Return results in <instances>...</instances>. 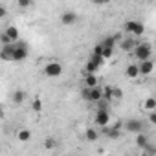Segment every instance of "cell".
<instances>
[{"label": "cell", "instance_id": "cell-16", "mask_svg": "<svg viewBox=\"0 0 156 156\" xmlns=\"http://www.w3.org/2000/svg\"><path fill=\"white\" fill-rule=\"evenodd\" d=\"M85 85H87V87H96V85H99V81H98V73H87V77H85Z\"/></svg>", "mask_w": 156, "mask_h": 156}, {"label": "cell", "instance_id": "cell-19", "mask_svg": "<svg viewBox=\"0 0 156 156\" xmlns=\"http://www.w3.org/2000/svg\"><path fill=\"white\" fill-rule=\"evenodd\" d=\"M143 108H145L147 112L156 110V99H154V98H147V99L143 101Z\"/></svg>", "mask_w": 156, "mask_h": 156}, {"label": "cell", "instance_id": "cell-18", "mask_svg": "<svg viewBox=\"0 0 156 156\" xmlns=\"http://www.w3.org/2000/svg\"><path fill=\"white\" fill-rule=\"evenodd\" d=\"M85 138H87L88 141H98L99 134H98V130H96L94 127H88V129H87V132H85Z\"/></svg>", "mask_w": 156, "mask_h": 156}, {"label": "cell", "instance_id": "cell-27", "mask_svg": "<svg viewBox=\"0 0 156 156\" xmlns=\"http://www.w3.org/2000/svg\"><path fill=\"white\" fill-rule=\"evenodd\" d=\"M121 98H123V92L119 88H114L112 90V99H121Z\"/></svg>", "mask_w": 156, "mask_h": 156}, {"label": "cell", "instance_id": "cell-20", "mask_svg": "<svg viewBox=\"0 0 156 156\" xmlns=\"http://www.w3.org/2000/svg\"><path fill=\"white\" fill-rule=\"evenodd\" d=\"M101 46H103V44H101ZM112 53H114V48H110V46H103V50H101V57H103V59H110Z\"/></svg>", "mask_w": 156, "mask_h": 156}, {"label": "cell", "instance_id": "cell-1", "mask_svg": "<svg viewBox=\"0 0 156 156\" xmlns=\"http://www.w3.org/2000/svg\"><path fill=\"white\" fill-rule=\"evenodd\" d=\"M130 53H132L138 61H145V59H151V55H152V48H151L149 42H136V46L132 48Z\"/></svg>", "mask_w": 156, "mask_h": 156}, {"label": "cell", "instance_id": "cell-15", "mask_svg": "<svg viewBox=\"0 0 156 156\" xmlns=\"http://www.w3.org/2000/svg\"><path fill=\"white\" fill-rule=\"evenodd\" d=\"M147 143H149V138H147V134H143V132H136V145H138L140 149H143Z\"/></svg>", "mask_w": 156, "mask_h": 156}, {"label": "cell", "instance_id": "cell-33", "mask_svg": "<svg viewBox=\"0 0 156 156\" xmlns=\"http://www.w3.org/2000/svg\"><path fill=\"white\" fill-rule=\"evenodd\" d=\"M101 50H103V46H101V44H98V46L94 48V55H101Z\"/></svg>", "mask_w": 156, "mask_h": 156}, {"label": "cell", "instance_id": "cell-26", "mask_svg": "<svg viewBox=\"0 0 156 156\" xmlns=\"http://www.w3.org/2000/svg\"><path fill=\"white\" fill-rule=\"evenodd\" d=\"M143 152H145V154H154V152H156V147H154V145L149 141V143L143 147Z\"/></svg>", "mask_w": 156, "mask_h": 156}, {"label": "cell", "instance_id": "cell-21", "mask_svg": "<svg viewBox=\"0 0 156 156\" xmlns=\"http://www.w3.org/2000/svg\"><path fill=\"white\" fill-rule=\"evenodd\" d=\"M30 138H31V132L30 130H26V129L19 130V140L20 141H30Z\"/></svg>", "mask_w": 156, "mask_h": 156}, {"label": "cell", "instance_id": "cell-30", "mask_svg": "<svg viewBox=\"0 0 156 156\" xmlns=\"http://www.w3.org/2000/svg\"><path fill=\"white\" fill-rule=\"evenodd\" d=\"M149 121H151V125H156V112L154 110L149 112Z\"/></svg>", "mask_w": 156, "mask_h": 156}, {"label": "cell", "instance_id": "cell-14", "mask_svg": "<svg viewBox=\"0 0 156 156\" xmlns=\"http://www.w3.org/2000/svg\"><path fill=\"white\" fill-rule=\"evenodd\" d=\"M99 66H101V64H98L94 59H90V61L87 62V66H85V72H87V73H98V72H99Z\"/></svg>", "mask_w": 156, "mask_h": 156}, {"label": "cell", "instance_id": "cell-3", "mask_svg": "<svg viewBox=\"0 0 156 156\" xmlns=\"http://www.w3.org/2000/svg\"><path fill=\"white\" fill-rule=\"evenodd\" d=\"M94 121H96L98 127H107V125H110V114H108V108H98Z\"/></svg>", "mask_w": 156, "mask_h": 156}, {"label": "cell", "instance_id": "cell-6", "mask_svg": "<svg viewBox=\"0 0 156 156\" xmlns=\"http://www.w3.org/2000/svg\"><path fill=\"white\" fill-rule=\"evenodd\" d=\"M123 127H125L129 132H143V129H145L143 121H141V119H136V118H132V119H127Z\"/></svg>", "mask_w": 156, "mask_h": 156}, {"label": "cell", "instance_id": "cell-10", "mask_svg": "<svg viewBox=\"0 0 156 156\" xmlns=\"http://www.w3.org/2000/svg\"><path fill=\"white\" fill-rule=\"evenodd\" d=\"M119 129H121L119 125H114L112 129H110V127L107 125V127H103V132H105V134H107V136H108L110 140H118V138L121 136V130H119Z\"/></svg>", "mask_w": 156, "mask_h": 156}, {"label": "cell", "instance_id": "cell-7", "mask_svg": "<svg viewBox=\"0 0 156 156\" xmlns=\"http://www.w3.org/2000/svg\"><path fill=\"white\" fill-rule=\"evenodd\" d=\"M138 72H140V75H151L154 72V62L151 59L138 61Z\"/></svg>", "mask_w": 156, "mask_h": 156}, {"label": "cell", "instance_id": "cell-17", "mask_svg": "<svg viewBox=\"0 0 156 156\" xmlns=\"http://www.w3.org/2000/svg\"><path fill=\"white\" fill-rule=\"evenodd\" d=\"M134 46H136V41H134V39H123V41H121V50H125V51H129V53L132 51Z\"/></svg>", "mask_w": 156, "mask_h": 156}, {"label": "cell", "instance_id": "cell-24", "mask_svg": "<svg viewBox=\"0 0 156 156\" xmlns=\"http://www.w3.org/2000/svg\"><path fill=\"white\" fill-rule=\"evenodd\" d=\"M31 108H33V112H41V110H42V101H41L39 98H35V99L31 101Z\"/></svg>", "mask_w": 156, "mask_h": 156}, {"label": "cell", "instance_id": "cell-4", "mask_svg": "<svg viewBox=\"0 0 156 156\" xmlns=\"http://www.w3.org/2000/svg\"><path fill=\"white\" fill-rule=\"evenodd\" d=\"M44 73H46L48 77H59V75L62 73V64L57 62V61H51V62H48V64L44 66Z\"/></svg>", "mask_w": 156, "mask_h": 156}, {"label": "cell", "instance_id": "cell-29", "mask_svg": "<svg viewBox=\"0 0 156 156\" xmlns=\"http://www.w3.org/2000/svg\"><path fill=\"white\" fill-rule=\"evenodd\" d=\"M0 42H2V44H11V39L6 33H2V35H0Z\"/></svg>", "mask_w": 156, "mask_h": 156}, {"label": "cell", "instance_id": "cell-28", "mask_svg": "<svg viewBox=\"0 0 156 156\" xmlns=\"http://www.w3.org/2000/svg\"><path fill=\"white\" fill-rule=\"evenodd\" d=\"M55 145H57V143H55V140H53V138H48V140L44 141V147H46V149H53Z\"/></svg>", "mask_w": 156, "mask_h": 156}, {"label": "cell", "instance_id": "cell-8", "mask_svg": "<svg viewBox=\"0 0 156 156\" xmlns=\"http://www.w3.org/2000/svg\"><path fill=\"white\" fill-rule=\"evenodd\" d=\"M13 50H15V42L2 44V50H0V59H2V61H13Z\"/></svg>", "mask_w": 156, "mask_h": 156}, {"label": "cell", "instance_id": "cell-12", "mask_svg": "<svg viewBox=\"0 0 156 156\" xmlns=\"http://www.w3.org/2000/svg\"><path fill=\"white\" fill-rule=\"evenodd\" d=\"M11 99H13L15 105H22V103L26 101V92H24V90H15Z\"/></svg>", "mask_w": 156, "mask_h": 156}, {"label": "cell", "instance_id": "cell-34", "mask_svg": "<svg viewBox=\"0 0 156 156\" xmlns=\"http://www.w3.org/2000/svg\"><path fill=\"white\" fill-rule=\"evenodd\" d=\"M4 116H6V114H4V107L0 105V119H4Z\"/></svg>", "mask_w": 156, "mask_h": 156}, {"label": "cell", "instance_id": "cell-22", "mask_svg": "<svg viewBox=\"0 0 156 156\" xmlns=\"http://www.w3.org/2000/svg\"><path fill=\"white\" fill-rule=\"evenodd\" d=\"M118 39H119L118 35H116V37H107V39H105V41H103L101 44H103V46H110V48H114V46H116V41H118Z\"/></svg>", "mask_w": 156, "mask_h": 156}, {"label": "cell", "instance_id": "cell-5", "mask_svg": "<svg viewBox=\"0 0 156 156\" xmlns=\"http://www.w3.org/2000/svg\"><path fill=\"white\" fill-rule=\"evenodd\" d=\"M28 57V46L24 42H15L13 50V61H24Z\"/></svg>", "mask_w": 156, "mask_h": 156}, {"label": "cell", "instance_id": "cell-2", "mask_svg": "<svg viewBox=\"0 0 156 156\" xmlns=\"http://www.w3.org/2000/svg\"><path fill=\"white\" fill-rule=\"evenodd\" d=\"M125 31L130 33L132 37H141L145 33V26L138 20H127L125 22Z\"/></svg>", "mask_w": 156, "mask_h": 156}, {"label": "cell", "instance_id": "cell-25", "mask_svg": "<svg viewBox=\"0 0 156 156\" xmlns=\"http://www.w3.org/2000/svg\"><path fill=\"white\" fill-rule=\"evenodd\" d=\"M17 4H19V8H22V9H28V8L33 4V0H17Z\"/></svg>", "mask_w": 156, "mask_h": 156}, {"label": "cell", "instance_id": "cell-9", "mask_svg": "<svg viewBox=\"0 0 156 156\" xmlns=\"http://www.w3.org/2000/svg\"><path fill=\"white\" fill-rule=\"evenodd\" d=\"M77 22V15L73 13V11H64L62 15H61V24H64V26H73Z\"/></svg>", "mask_w": 156, "mask_h": 156}, {"label": "cell", "instance_id": "cell-32", "mask_svg": "<svg viewBox=\"0 0 156 156\" xmlns=\"http://www.w3.org/2000/svg\"><path fill=\"white\" fill-rule=\"evenodd\" d=\"M6 15H8V9H6V8H4L2 4H0V19H4Z\"/></svg>", "mask_w": 156, "mask_h": 156}, {"label": "cell", "instance_id": "cell-23", "mask_svg": "<svg viewBox=\"0 0 156 156\" xmlns=\"http://www.w3.org/2000/svg\"><path fill=\"white\" fill-rule=\"evenodd\" d=\"M112 90H114V87H105L103 88V99L112 101Z\"/></svg>", "mask_w": 156, "mask_h": 156}, {"label": "cell", "instance_id": "cell-11", "mask_svg": "<svg viewBox=\"0 0 156 156\" xmlns=\"http://www.w3.org/2000/svg\"><path fill=\"white\" fill-rule=\"evenodd\" d=\"M4 33L11 39V42H17V41H19V35H20V33H19V30H17L15 26H8Z\"/></svg>", "mask_w": 156, "mask_h": 156}, {"label": "cell", "instance_id": "cell-13", "mask_svg": "<svg viewBox=\"0 0 156 156\" xmlns=\"http://www.w3.org/2000/svg\"><path fill=\"white\" fill-rule=\"evenodd\" d=\"M125 75L129 77V79H136V77L140 75V72H138V64H129L127 70H125Z\"/></svg>", "mask_w": 156, "mask_h": 156}, {"label": "cell", "instance_id": "cell-31", "mask_svg": "<svg viewBox=\"0 0 156 156\" xmlns=\"http://www.w3.org/2000/svg\"><path fill=\"white\" fill-rule=\"evenodd\" d=\"M108 2H110V0H92V4H96V6H105Z\"/></svg>", "mask_w": 156, "mask_h": 156}]
</instances>
